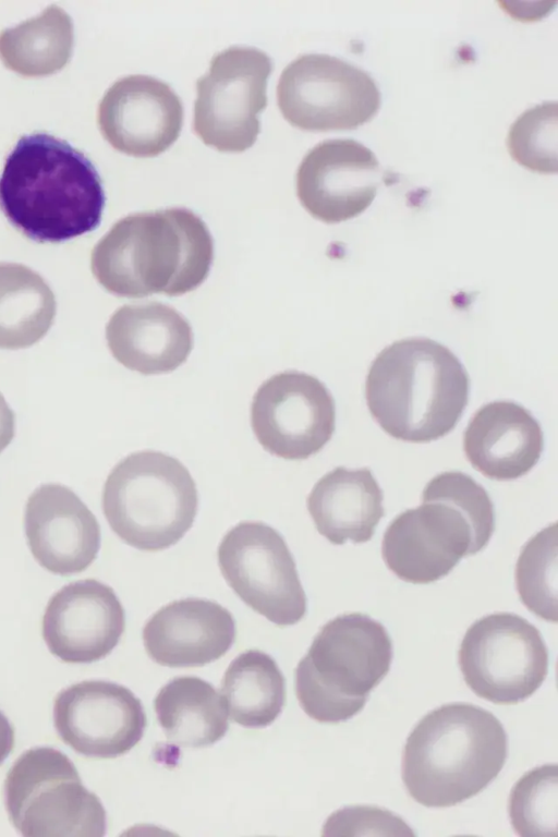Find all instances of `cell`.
<instances>
[{
	"label": "cell",
	"instance_id": "6da1fadb",
	"mask_svg": "<svg viewBox=\"0 0 558 837\" xmlns=\"http://www.w3.org/2000/svg\"><path fill=\"white\" fill-rule=\"evenodd\" d=\"M105 202L92 161L52 135H23L5 159L0 208L33 241L59 243L95 230Z\"/></svg>",
	"mask_w": 558,
	"mask_h": 837
},
{
	"label": "cell",
	"instance_id": "7a4b0ae2",
	"mask_svg": "<svg viewBox=\"0 0 558 837\" xmlns=\"http://www.w3.org/2000/svg\"><path fill=\"white\" fill-rule=\"evenodd\" d=\"M214 258L211 234L184 207L123 217L97 242L90 266L97 281L121 298L193 291L207 278Z\"/></svg>",
	"mask_w": 558,
	"mask_h": 837
},
{
	"label": "cell",
	"instance_id": "3957f363",
	"mask_svg": "<svg viewBox=\"0 0 558 837\" xmlns=\"http://www.w3.org/2000/svg\"><path fill=\"white\" fill-rule=\"evenodd\" d=\"M469 375L444 344L425 337L398 340L372 362L368 410L391 437L429 442L458 424L469 400Z\"/></svg>",
	"mask_w": 558,
	"mask_h": 837
},
{
	"label": "cell",
	"instance_id": "277c9868",
	"mask_svg": "<svg viewBox=\"0 0 558 837\" xmlns=\"http://www.w3.org/2000/svg\"><path fill=\"white\" fill-rule=\"evenodd\" d=\"M508 736L490 712L469 703L441 705L409 735L402 780L422 805L445 808L484 790L500 773Z\"/></svg>",
	"mask_w": 558,
	"mask_h": 837
},
{
	"label": "cell",
	"instance_id": "5b68a950",
	"mask_svg": "<svg viewBox=\"0 0 558 837\" xmlns=\"http://www.w3.org/2000/svg\"><path fill=\"white\" fill-rule=\"evenodd\" d=\"M423 504L395 518L381 543L388 569L402 581L426 584L446 577L461 558L482 550L495 530L485 488L462 472L433 477Z\"/></svg>",
	"mask_w": 558,
	"mask_h": 837
},
{
	"label": "cell",
	"instance_id": "8992f818",
	"mask_svg": "<svg viewBox=\"0 0 558 837\" xmlns=\"http://www.w3.org/2000/svg\"><path fill=\"white\" fill-rule=\"evenodd\" d=\"M392 660L385 627L353 612L328 621L295 669L302 709L319 723H340L360 713Z\"/></svg>",
	"mask_w": 558,
	"mask_h": 837
},
{
	"label": "cell",
	"instance_id": "52a82bcc",
	"mask_svg": "<svg viewBox=\"0 0 558 837\" xmlns=\"http://www.w3.org/2000/svg\"><path fill=\"white\" fill-rule=\"evenodd\" d=\"M101 504L111 530L125 544L156 551L173 546L192 527L198 494L178 459L144 450L114 465L105 482Z\"/></svg>",
	"mask_w": 558,
	"mask_h": 837
},
{
	"label": "cell",
	"instance_id": "ba28073f",
	"mask_svg": "<svg viewBox=\"0 0 558 837\" xmlns=\"http://www.w3.org/2000/svg\"><path fill=\"white\" fill-rule=\"evenodd\" d=\"M4 804L24 837H101L107 817L73 762L51 747L22 753L4 780Z\"/></svg>",
	"mask_w": 558,
	"mask_h": 837
},
{
	"label": "cell",
	"instance_id": "9c48e42d",
	"mask_svg": "<svg viewBox=\"0 0 558 837\" xmlns=\"http://www.w3.org/2000/svg\"><path fill=\"white\" fill-rule=\"evenodd\" d=\"M278 107L293 126L311 132L354 130L378 112L381 94L363 69L325 53L303 54L282 71Z\"/></svg>",
	"mask_w": 558,
	"mask_h": 837
},
{
	"label": "cell",
	"instance_id": "30bf717a",
	"mask_svg": "<svg viewBox=\"0 0 558 837\" xmlns=\"http://www.w3.org/2000/svg\"><path fill=\"white\" fill-rule=\"evenodd\" d=\"M458 660L468 687L496 704L526 700L548 674V650L541 632L511 612L487 615L471 624Z\"/></svg>",
	"mask_w": 558,
	"mask_h": 837
},
{
	"label": "cell",
	"instance_id": "8fae6325",
	"mask_svg": "<svg viewBox=\"0 0 558 837\" xmlns=\"http://www.w3.org/2000/svg\"><path fill=\"white\" fill-rule=\"evenodd\" d=\"M271 70V59L253 47H230L211 59L194 105L193 129L204 144L226 153L254 145Z\"/></svg>",
	"mask_w": 558,
	"mask_h": 837
},
{
	"label": "cell",
	"instance_id": "7c38bea8",
	"mask_svg": "<svg viewBox=\"0 0 558 837\" xmlns=\"http://www.w3.org/2000/svg\"><path fill=\"white\" fill-rule=\"evenodd\" d=\"M218 565L233 592L277 626L298 623L307 601L296 565L282 535L259 521H243L222 537Z\"/></svg>",
	"mask_w": 558,
	"mask_h": 837
},
{
	"label": "cell",
	"instance_id": "4fadbf2b",
	"mask_svg": "<svg viewBox=\"0 0 558 837\" xmlns=\"http://www.w3.org/2000/svg\"><path fill=\"white\" fill-rule=\"evenodd\" d=\"M251 424L262 447L286 460H304L330 440L335 400L316 377L287 371L264 381L254 395Z\"/></svg>",
	"mask_w": 558,
	"mask_h": 837
},
{
	"label": "cell",
	"instance_id": "5bb4252c",
	"mask_svg": "<svg viewBox=\"0 0 558 837\" xmlns=\"http://www.w3.org/2000/svg\"><path fill=\"white\" fill-rule=\"evenodd\" d=\"M53 723L59 737L75 752L111 759L138 743L147 718L142 702L126 687L87 680L58 693Z\"/></svg>",
	"mask_w": 558,
	"mask_h": 837
},
{
	"label": "cell",
	"instance_id": "9a60e30c",
	"mask_svg": "<svg viewBox=\"0 0 558 837\" xmlns=\"http://www.w3.org/2000/svg\"><path fill=\"white\" fill-rule=\"evenodd\" d=\"M383 181L376 155L353 138H333L314 146L296 172V194L314 218L337 223L362 214Z\"/></svg>",
	"mask_w": 558,
	"mask_h": 837
},
{
	"label": "cell",
	"instance_id": "2e32d148",
	"mask_svg": "<svg viewBox=\"0 0 558 837\" xmlns=\"http://www.w3.org/2000/svg\"><path fill=\"white\" fill-rule=\"evenodd\" d=\"M183 105L173 89L148 75L114 82L98 107V125L117 150L134 157H155L179 137Z\"/></svg>",
	"mask_w": 558,
	"mask_h": 837
},
{
	"label": "cell",
	"instance_id": "e0dca14e",
	"mask_svg": "<svg viewBox=\"0 0 558 837\" xmlns=\"http://www.w3.org/2000/svg\"><path fill=\"white\" fill-rule=\"evenodd\" d=\"M124 627V609L113 589L86 579L66 584L49 599L43 638L63 662L86 664L106 657L118 645Z\"/></svg>",
	"mask_w": 558,
	"mask_h": 837
},
{
	"label": "cell",
	"instance_id": "ac0fdd59",
	"mask_svg": "<svg viewBox=\"0 0 558 837\" xmlns=\"http://www.w3.org/2000/svg\"><path fill=\"white\" fill-rule=\"evenodd\" d=\"M24 530L34 558L54 574L84 571L100 548L96 517L72 489L61 484H43L31 494Z\"/></svg>",
	"mask_w": 558,
	"mask_h": 837
},
{
	"label": "cell",
	"instance_id": "d6986e66",
	"mask_svg": "<svg viewBox=\"0 0 558 837\" xmlns=\"http://www.w3.org/2000/svg\"><path fill=\"white\" fill-rule=\"evenodd\" d=\"M235 632L227 608L189 597L158 609L143 628V642L148 656L161 666L199 667L225 655Z\"/></svg>",
	"mask_w": 558,
	"mask_h": 837
},
{
	"label": "cell",
	"instance_id": "ffe728a7",
	"mask_svg": "<svg viewBox=\"0 0 558 837\" xmlns=\"http://www.w3.org/2000/svg\"><path fill=\"white\" fill-rule=\"evenodd\" d=\"M106 339L119 363L144 375L175 369L193 348L189 322L159 302L118 308L107 324Z\"/></svg>",
	"mask_w": 558,
	"mask_h": 837
},
{
	"label": "cell",
	"instance_id": "44dd1931",
	"mask_svg": "<svg viewBox=\"0 0 558 837\" xmlns=\"http://www.w3.org/2000/svg\"><path fill=\"white\" fill-rule=\"evenodd\" d=\"M463 449L473 468L484 476L511 481L526 474L538 462L544 436L529 410L500 400L475 412L463 435Z\"/></svg>",
	"mask_w": 558,
	"mask_h": 837
},
{
	"label": "cell",
	"instance_id": "7402d4cb",
	"mask_svg": "<svg viewBox=\"0 0 558 837\" xmlns=\"http://www.w3.org/2000/svg\"><path fill=\"white\" fill-rule=\"evenodd\" d=\"M306 506L318 533L335 545L369 541L385 512L383 492L368 468L337 466L326 473Z\"/></svg>",
	"mask_w": 558,
	"mask_h": 837
},
{
	"label": "cell",
	"instance_id": "603a6c76",
	"mask_svg": "<svg viewBox=\"0 0 558 837\" xmlns=\"http://www.w3.org/2000/svg\"><path fill=\"white\" fill-rule=\"evenodd\" d=\"M154 706L167 739L179 747L211 745L229 727L223 698L198 677L173 678L159 690Z\"/></svg>",
	"mask_w": 558,
	"mask_h": 837
},
{
	"label": "cell",
	"instance_id": "cb8c5ba5",
	"mask_svg": "<svg viewBox=\"0 0 558 837\" xmlns=\"http://www.w3.org/2000/svg\"><path fill=\"white\" fill-rule=\"evenodd\" d=\"M57 312L52 290L32 268L0 263V349L17 350L38 342Z\"/></svg>",
	"mask_w": 558,
	"mask_h": 837
},
{
	"label": "cell",
	"instance_id": "d4e9b609",
	"mask_svg": "<svg viewBox=\"0 0 558 837\" xmlns=\"http://www.w3.org/2000/svg\"><path fill=\"white\" fill-rule=\"evenodd\" d=\"M73 45V22L63 9L53 4L38 16L0 33V59L20 75L46 76L64 68Z\"/></svg>",
	"mask_w": 558,
	"mask_h": 837
},
{
	"label": "cell",
	"instance_id": "484cf974",
	"mask_svg": "<svg viewBox=\"0 0 558 837\" xmlns=\"http://www.w3.org/2000/svg\"><path fill=\"white\" fill-rule=\"evenodd\" d=\"M221 693L230 718L246 728L272 724L286 701V680L268 654L248 650L228 666Z\"/></svg>",
	"mask_w": 558,
	"mask_h": 837
},
{
	"label": "cell",
	"instance_id": "4316f807",
	"mask_svg": "<svg viewBox=\"0 0 558 837\" xmlns=\"http://www.w3.org/2000/svg\"><path fill=\"white\" fill-rule=\"evenodd\" d=\"M522 603L537 617L557 622V524L534 535L522 548L515 566Z\"/></svg>",
	"mask_w": 558,
	"mask_h": 837
},
{
	"label": "cell",
	"instance_id": "83f0119b",
	"mask_svg": "<svg viewBox=\"0 0 558 837\" xmlns=\"http://www.w3.org/2000/svg\"><path fill=\"white\" fill-rule=\"evenodd\" d=\"M557 765L545 764L525 773L509 797V817L523 837L557 835Z\"/></svg>",
	"mask_w": 558,
	"mask_h": 837
},
{
	"label": "cell",
	"instance_id": "f1b7e54d",
	"mask_svg": "<svg viewBox=\"0 0 558 837\" xmlns=\"http://www.w3.org/2000/svg\"><path fill=\"white\" fill-rule=\"evenodd\" d=\"M507 146L522 167L538 173L557 172V101L525 110L511 124Z\"/></svg>",
	"mask_w": 558,
	"mask_h": 837
},
{
	"label": "cell",
	"instance_id": "f546056e",
	"mask_svg": "<svg viewBox=\"0 0 558 837\" xmlns=\"http://www.w3.org/2000/svg\"><path fill=\"white\" fill-rule=\"evenodd\" d=\"M325 835H414L399 816L376 806H349L333 813Z\"/></svg>",
	"mask_w": 558,
	"mask_h": 837
},
{
	"label": "cell",
	"instance_id": "4dcf8cb0",
	"mask_svg": "<svg viewBox=\"0 0 558 837\" xmlns=\"http://www.w3.org/2000/svg\"><path fill=\"white\" fill-rule=\"evenodd\" d=\"M15 434V415L0 392V452L12 441Z\"/></svg>",
	"mask_w": 558,
	"mask_h": 837
},
{
	"label": "cell",
	"instance_id": "1f68e13d",
	"mask_svg": "<svg viewBox=\"0 0 558 837\" xmlns=\"http://www.w3.org/2000/svg\"><path fill=\"white\" fill-rule=\"evenodd\" d=\"M13 745L14 729L5 715L0 711V764L11 753Z\"/></svg>",
	"mask_w": 558,
	"mask_h": 837
}]
</instances>
